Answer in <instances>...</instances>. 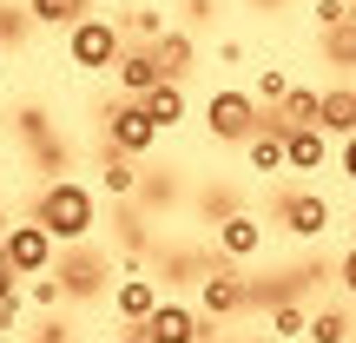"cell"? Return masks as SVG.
<instances>
[{
	"instance_id": "cell-20",
	"label": "cell",
	"mask_w": 356,
	"mask_h": 343,
	"mask_svg": "<svg viewBox=\"0 0 356 343\" xmlns=\"http://www.w3.org/2000/svg\"><path fill=\"white\" fill-rule=\"evenodd\" d=\"M26 13L40 26H79L86 20V0H26Z\"/></svg>"
},
{
	"instance_id": "cell-33",
	"label": "cell",
	"mask_w": 356,
	"mask_h": 343,
	"mask_svg": "<svg viewBox=\"0 0 356 343\" xmlns=\"http://www.w3.org/2000/svg\"><path fill=\"white\" fill-rule=\"evenodd\" d=\"M350 330H356V310H350Z\"/></svg>"
},
{
	"instance_id": "cell-24",
	"label": "cell",
	"mask_w": 356,
	"mask_h": 343,
	"mask_svg": "<svg viewBox=\"0 0 356 343\" xmlns=\"http://www.w3.org/2000/svg\"><path fill=\"white\" fill-rule=\"evenodd\" d=\"M310 13H317V26L330 33V26H343V20H356L350 13V0H310Z\"/></svg>"
},
{
	"instance_id": "cell-2",
	"label": "cell",
	"mask_w": 356,
	"mask_h": 343,
	"mask_svg": "<svg viewBox=\"0 0 356 343\" xmlns=\"http://www.w3.org/2000/svg\"><path fill=\"white\" fill-rule=\"evenodd\" d=\"M119 53H126V33L106 13H86L79 26H66V60L79 73H106V66H119Z\"/></svg>"
},
{
	"instance_id": "cell-14",
	"label": "cell",
	"mask_w": 356,
	"mask_h": 343,
	"mask_svg": "<svg viewBox=\"0 0 356 343\" xmlns=\"http://www.w3.org/2000/svg\"><path fill=\"white\" fill-rule=\"evenodd\" d=\"M330 139H350L356 132V86H330L323 93V119H317Z\"/></svg>"
},
{
	"instance_id": "cell-6",
	"label": "cell",
	"mask_w": 356,
	"mask_h": 343,
	"mask_svg": "<svg viewBox=\"0 0 356 343\" xmlns=\"http://www.w3.org/2000/svg\"><path fill=\"white\" fill-rule=\"evenodd\" d=\"M145 343H198L204 337V317L198 310H185V304H172V297H159V310L145 324H132Z\"/></svg>"
},
{
	"instance_id": "cell-26",
	"label": "cell",
	"mask_w": 356,
	"mask_h": 343,
	"mask_svg": "<svg viewBox=\"0 0 356 343\" xmlns=\"http://www.w3.org/2000/svg\"><path fill=\"white\" fill-rule=\"evenodd\" d=\"M33 304L40 310H60V284H53V278H33Z\"/></svg>"
},
{
	"instance_id": "cell-8",
	"label": "cell",
	"mask_w": 356,
	"mask_h": 343,
	"mask_svg": "<svg viewBox=\"0 0 356 343\" xmlns=\"http://www.w3.org/2000/svg\"><path fill=\"white\" fill-rule=\"evenodd\" d=\"M198 310H204V317H238V310H244V278L225 271V264L204 271V278H198Z\"/></svg>"
},
{
	"instance_id": "cell-12",
	"label": "cell",
	"mask_w": 356,
	"mask_h": 343,
	"mask_svg": "<svg viewBox=\"0 0 356 343\" xmlns=\"http://www.w3.org/2000/svg\"><path fill=\"white\" fill-rule=\"evenodd\" d=\"M113 73H119V86H126V99H145V93L165 79V66H159V60H152V47H145V53H119Z\"/></svg>"
},
{
	"instance_id": "cell-10",
	"label": "cell",
	"mask_w": 356,
	"mask_h": 343,
	"mask_svg": "<svg viewBox=\"0 0 356 343\" xmlns=\"http://www.w3.org/2000/svg\"><path fill=\"white\" fill-rule=\"evenodd\" d=\"M330 159V132L323 126H291L284 132V172H323Z\"/></svg>"
},
{
	"instance_id": "cell-16",
	"label": "cell",
	"mask_w": 356,
	"mask_h": 343,
	"mask_svg": "<svg viewBox=\"0 0 356 343\" xmlns=\"http://www.w3.org/2000/svg\"><path fill=\"white\" fill-rule=\"evenodd\" d=\"M145 113L159 119V132H172L178 119H185V86H178V79H159V86L145 93Z\"/></svg>"
},
{
	"instance_id": "cell-11",
	"label": "cell",
	"mask_w": 356,
	"mask_h": 343,
	"mask_svg": "<svg viewBox=\"0 0 356 343\" xmlns=\"http://www.w3.org/2000/svg\"><path fill=\"white\" fill-rule=\"evenodd\" d=\"M152 310H159V284H152V278H126V284L113 291V317H119V324H145Z\"/></svg>"
},
{
	"instance_id": "cell-32",
	"label": "cell",
	"mask_w": 356,
	"mask_h": 343,
	"mask_svg": "<svg viewBox=\"0 0 356 343\" xmlns=\"http://www.w3.org/2000/svg\"><path fill=\"white\" fill-rule=\"evenodd\" d=\"M0 60H7V33H0Z\"/></svg>"
},
{
	"instance_id": "cell-30",
	"label": "cell",
	"mask_w": 356,
	"mask_h": 343,
	"mask_svg": "<svg viewBox=\"0 0 356 343\" xmlns=\"http://www.w3.org/2000/svg\"><path fill=\"white\" fill-rule=\"evenodd\" d=\"M13 324H20V304H0V337H7Z\"/></svg>"
},
{
	"instance_id": "cell-17",
	"label": "cell",
	"mask_w": 356,
	"mask_h": 343,
	"mask_svg": "<svg viewBox=\"0 0 356 343\" xmlns=\"http://www.w3.org/2000/svg\"><path fill=\"white\" fill-rule=\"evenodd\" d=\"M99 185L113 191V198H132V191H139V166H132L126 152H113V145H106V159H99Z\"/></svg>"
},
{
	"instance_id": "cell-25",
	"label": "cell",
	"mask_w": 356,
	"mask_h": 343,
	"mask_svg": "<svg viewBox=\"0 0 356 343\" xmlns=\"http://www.w3.org/2000/svg\"><path fill=\"white\" fill-rule=\"evenodd\" d=\"M26 20H33L26 7H0V33H7V47H13V40L26 33Z\"/></svg>"
},
{
	"instance_id": "cell-4",
	"label": "cell",
	"mask_w": 356,
	"mask_h": 343,
	"mask_svg": "<svg viewBox=\"0 0 356 343\" xmlns=\"http://www.w3.org/2000/svg\"><path fill=\"white\" fill-rule=\"evenodd\" d=\"M159 139H165V132H159V119L145 113V99H119L113 113H106V145H113V152H126V159H145Z\"/></svg>"
},
{
	"instance_id": "cell-21",
	"label": "cell",
	"mask_w": 356,
	"mask_h": 343,
	"mask_svg": "<svg viewBox=\"0 0 356 343\" xmlns=\"http://www.w3.org/2000/svg\"><path fill=\"white\" fill-rule=\"evenodd\" d=\"M356 330H350V317L343 310H310V330H304V343H350Z\"/></svg>"
},
{
	"instance_id": "cell-27",
	"label": "cell",
	"mask_w": 356,
	"mask_h": 343,
	"mask_svg": "<svg viewBox=\"0 0 356 343\" xmlns=\"http://www.w3.org/2000/svg\"><path fill=\"white\" fill-rule=\"evenodd\" d=\"M0 304H20V271L0 264Z\"/></svg>"
},
{
	"instance_id": "cell-29",
	"label": "cell",
	"mask_w": 356,
	"mask_h": 343,
	"mask_svg": "<svg viewBox=\"0 0 356 343\" xmlns=\"http://www.w3.org/2000/svg\"><path fill=\"white\" fill-rule=\"evenodd\" d=\"M337 278H343V284H350V291H356V244H350V251H343V264H337Z\"/></svg>"
},
{
	"instance_id": "cell-31",
	"label": "cell",
	"mask_w": 356,
	"mask_h": 343,
	"mask_svg": "<svg viewBox=\"0 0 356 343\" xmlns=\"http://www.w3.org/2000/svg\"><path fill=\"white\" fill-rule=\"evenodd\" d=\"M113 343H145V337H139V330H132V324H126V330H119V337H113Z\"/></svg>"
},
{
	"instance_id": "cell-23",
	"label": "cell",
	"mask_w": 356,
	"mask_h": 343,
	"mask_svg": "<svg viewBox=\"0 0 356 343\" xmlns=\"http://www.w3.org/2000/svg\"><path fill=\"white\" fill-rule=\"evenodd\" d=\"M119 33H145V40H159V33H165V13H159V7H126Z\"/></svg>"
},
{
	"instance_id": "cell-19",
	"label": "cell",
	"mask_w": 356,
	"mask_h": 343,
	"mask_svg": "<svg viewBox=\"0 0 356 343\" xmlns=\"http://www.w3.org/2000/svg\"><path fill=\"white\" fill-rule=\"evenodd\" d=\"M152 60L165 66V79H185V66H191V40H185V33H159V40H152Z\"/></svg>"
},
{
	"instance_id": "cell-3",
	"label": "cell",
	"mask_w": 356,
	"mask_h": 343,
	"mask_svg": "<svg viewBox=\"0 0 356 343\" xmlns=\"http://www.w3.org/2000/svg\"><path fill=\"white\" fill-rule=\"evenodd\" d=\"M257 126H264V119H257V99H251L244 86H218L211 99H204V132H211V139L244 145Z\"/></svg>"
},
{
	"instance_id": "cell-1",
	"label": "cell",
	"mask_w": 356,
	"mask_h": 343,
	"mask_svg": "<svg viewBox=\"0 0 356 343\" xmlns=\"http://www.w3.org/2000/svg\"><path fill=\"white\" fill-rule=\"evenodd\" d=\"M40 225L53 231V244H79L92 231V191L79 185V178H53L47 191H40Z\"/></svg>"
},
{
	"instance_id": "cell-15",
	"label": "cell",
	"mask_w": 356,
	"mask_h": 343,
	"mask_svg": "<svg viewBox=\"0 0 356 343\" xmlns=\"http://www.w3.org/2000/svg\"><path fill=\"white\" fill-rule=\"evenodd\" d=\"M317 119H323V93H304V86H291V99L270 106V126H284V132L291 126H317Z\"/></svg>"
},
{
	"instance_id": "cell-5",
	"label": "cell",
	"mask_w": 356,
	"mask_h": 343,
	"mask_svg": "<svg viewBox=\"0 0 356 343\" xmlns=\"http://www.w3.org/2000/svg\"><path fill=\"white\" fill-rule=\"evenodd\" d=\"M7 264L20 271V278H47V264H53V231L40 225V218L7 225Z\"/></svg>"
},
{
	"instance_id": "cell-13",
	"label": "cell",
	"mask_w": 356,
	"mask_h": 343,
	"mask_svg": "<svg viewBox=\"0 0 356 343\" xmlns=\"http://www.w3.org/2000/svg\"><path fill=\"white\" fill-rule=\"evenodd\" d=\"M244 159H251V172H284V126H257L251 139H244Z\"/></svg>"
},
{
	"instance_id": "cell-22",
	"label": "cell",
	"mask_w": 356,
	"mask_h": 343,
	"mask_svg": "<svg viewBox=\"0 0 356 343\" xmlns=\"http://www.w3.org/2000/svg\"><path fill=\"white\" fill-rule=\"evenodd\" d=\"M251 99H257V106H284V99H291V73H284V66H257Z\"/></svg>"
},
{
	"instance_id": "cell-28",
	"label": "cell",
	"mask_w": 356,
	"mask_h": 343,
	"mask_svg": "<svg viewBox=\"0 0 356 343\" xmlns=\"http://www.w3.org/2000/svg\"><path fill=\"white\" fill-rule=\"evenodd\" d=\"M337 166H343V178H350V185H356V132H350V139H343V145H337Z\"/></svg>"
},
{
	"instance_id": "cell-18",
	"label": "cell",
	"mask_w": 356,
	"mask_h": 343,
	"mask_svg": "<svg viewBox=\"0 0 356 343\" xmlns=\"http://www.w3.org/2000/svg\"><path fill=\"white\" fill-rule=\"evenodd\" d=\"M264 330H270V343H297V337L310 330V310H304V304H291V297H277V304H270V324H264Z\"/></svg>"
},
{
	"instance_id": "cell-7",
	"label": "cell",
	"mask_w": 356,
	"mask_h": 343,
	"mask_svg": "<svg viewBox=\"0 0 356 343\" xmlns=\"http://www.w3.org/2000/svg\"><path fill=\"white\" fill-rule=\"evenodd\" d=\"M277 225L291 231V238H323V231H330V198H323V191H291V198L277 205Z\"/></svg>"
},
{
	"instance_id": "cell-9",
	"label": "cell",
	"mask_w": 356,
	"mask_h": 343,
	"mask_svg": "<svg viewBox=\"0 0 356 343\" xmlns=\"http://www.w3.org/2000/svg\"><path fill=\"white\" fill-rule=\"evenodd\" d=\"M218 251H225L231 264L257 257V251H264V225H257L251 212H225V218H218Z\"/></svg>"
}]
</instances>
